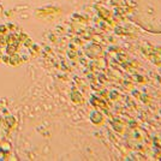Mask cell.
Returning <instances> with one entry per match:
<instances>
[{
    "label": "cell",
    "mask_w": 161,
    "mask_h": 161,
    "mask_svg": "<svg viewBox=\"0 0 161 161\" xmlns=\"http://www.w3.org/2000/svg\"><path fill=\"white\" fill-rule=\"evenodd\" d=\"M6 121H7V124L10 125V128H11L12 125H13V123H14V118H13V117H10V118H7Z\"/></svg>",
    "instance_id": "obj_4"
},
{
    "label": "cell",
    "mask_w": 161,
    "mask_h": 161,
    "mask_svg": "<svg viewBox=\"0 0 161 161\" xmlns=\"http://www.w3.org/2000/svg\"><path fill=\"white\" fill-rule=\"evenodd\" d=\"M5 30H6V27H5V25H0V31L4 32Z\"/></svg>",
    "instance_id": "obj_5"
},
{
    "label": "cell",
    "mask_w": 161,
    "mask_h": 161,
    "mask_svg": "<svg viewBox=\"0 0 161 161\" xmlns=\"http://www.w3.org/2000/svg\"><path fill=\"white\" fill-rule=\"evenodd\" d=\"M3 11H4V10H3V6H1V5H0V16H1V13H3Z\"/></svg>",
    "instance_id": "obj_6"
},
{
    "label": "cell",
    "mask_w": 161,
    "mask_h": 161,
    "mask_svg": "<svg viewBox=\"0 0 161 161\" xmlns=\"http://www.w3.org/2000/svg\"><path fill=\"white\" fill-rule=\"evenodd\" d=\"M10 63H11L12 65H17L18 63H21V58L17 56V54H12L11 58H10Z\"/></svg>",
    "instance_id": "obj_2"
},
{
    "label": "cell",
    "mask_w": 161,
    "mask_h": 161,
    "mask_svg": "<svg viewBox=\"0 0 161 161\" xmlns=\"http://www.w3.org/2000/svg\"><path fill=\"white\" fill-rule=\"evenodd\" d=\"M9 131H10V125L7 124V121L5 119L0 118V143L4 142Z\"/></svg>",
    "instance_id": "obj_1"
},
{
    "label": "cell",
    "mask_w": 161,
    "mask_h": 161,
    "mask_svg": "<svg viewBox=\"0 0 161 161\" xmlns=\"http://www.w3.org/2000/svg\"><path fill=\"white\" fill-rule=\"evenodd\" d=\"M0 58H1V56H0Z\"/></svg>",
    "instance_id": "obj_7"
},
{
    "label": "cell",
    "mask_w": 161,
    "mask_h": 161,
    "mask_svg": "<svg viewBox=\"0 0 161 161\" xmlns=\"http://www.w3.org/2000/svg\"><path fill=\"white\" fill-rule=\"evenodd\" d=\"M16 49H17V45H16V46H11V45H10V46L7 47V53L12 56V54H14Z\"/></svg>",
    "instance_id": "obj_3"
}]
</instances>
